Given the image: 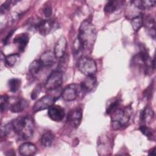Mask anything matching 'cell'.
I'll return each instance as SVG.
<instances>
[{
	"mask_svg": "<svg viewBox=\"0 0 156 156\" xmlns=\"http://www.w3.org/2000/svg\"><path fill=\"white\" fill-rule=\"evenodd\" d=\"M77 38L83 49L90 51L93 49L96 39V30L90 21L86 20L81 23Z\"/></svg>",
	"mask_w": 156,
	"mask_h": 156,
	"instance_id": "6da1fadb",
	"label": "cell"
},
{
	"mask_svg": "<svg viewBox=\"0 0 156 156\" xmlns=\"http://www.w3.org/2000/svg\"><path fill=\"white\" fill-rule=\"evenodd\" d=\"M11 123L14 133L21 138L29 140L32 136L34 131V121L30 116L18 117L13 119Z\"/></svg>",
	"mask_w": 156,
	"mask_h": 156,
	"instance_id": "7a4b0ae2",
	"label": "cell"
},
{
	"mask_svg": "<svg viewBox=\"0 0 156 156\" xmlns=\"http://www.w3.org/2000/svg\"><path fill=\"white\" fill-rule=\"evenodd\" d=\"M130 113L126 108H117L112 113L111 123L113 130H119L127 126L129 119Z\"/></svg>",
	"mask_w": 156,
	"mask_h": 156,
	"instance_id": "3957f363",
	"label": "cell"
},
{
	"mask_svg": "<svg viewBox=\"0 0 156 156\" xmlns=\"http://www.w3.org/2000/svg\"><path fill=\"white\" fill-rule=\"evenodd\" d=\"M77 67L79 70L85 76H94L97 71L96 62L88 57H81L77 62Z\"/></svg>",
	"mask_w": 156,
	"mask_h": 156,
	"instance_id": "277c9868",
	"label": "cell"
},
{
	"mask_svg": "<svg viewBox=\"0 0 156 156\" xmlns=\"http://www.w3.org/2000/svg\"><path fill=\"white\" fill-rule=\"evenodd\" d=\"M63 72L58 69L51 72L45 82V88L49 90H53L59 88L63 82Z\"/></svg>",
	"mask_w": 156,
	"mask_h": 156,
	"instance_id": "5b68a950",
	"label": "cell"
},
{
	"mask_svg": "<svg viewBox=\"0 0 156 156\" xmlns=\"http://www.w3.org/2000/svg\"><path fill=\"white\" fill-rule=\"evenodd\" d=\"M58 99V97L52 94H46L39 99L34 105L32 110L34 112H37L46 108H49L54 104L55 101Z\"/></svg>",
	"mask_w": 156,
	"mask_h": 156,
	"instance_id": "8992f818",
	"label": "cell"
},
{
	"mask_svg": "<svg viewBox=\"0 0 156 156\" xmlns=\"http://www.w3.org/2000/svg\"><path fill=\"white\" fill-rule=\"evenodd\" d=\"M81 90L80 84L71 83L63 89L61 93V96L66 101H72L76 99Z\"/></svg>",
	"mask_w": 156,
	"mask_h": 156,
	"instance_id": "52a82bcc",
	"label": "cell"
},
{
	"mask_svg": "<svg viewBox=\"0 0 156 156\" xmlns=\"http://www.w3.org/2000/svg\"><path fill=\"white\" fill-rule=\"evenodd\" d=\"M55 25L54 19L39 20L35 24V28L41 35H46L53 30Z\"/></svg>",
	"mask_w": 156,
	"mask_h": 156,
	"instance_id": "ba28073f",
	"label": "cell"
},
{
	"mask_svg": "<svg viewBox=\"0 0 156 156\" xmlns=\"http://www.w3.org/2000/svg\"><path fill=\"white\" fill-rule=\"evenodd\" d=\"M82 118V110L80 107H76L71 110L67 116V121L69 124L74 128L80 125Z\"/></svg>",
	"mask_w": 156,
	"mask_h": 156,
	"instance_id": "9c48e42d",
	"label": "cell"
},
{
	"mask_svg": "<svg viewBox=\"0 0 156 156\" xmlns=\"http://www.w3.org/2000/svg\"><path fill=\"white\" fill-rule=\"evenodd\" d=\"M48 115L51 120L58 122L62 121L64 118L65 110L61 106L54 104L48 108Z\"/></svg>",
	"mask_w": 156,
	"mask_h": 156,
	"instance_id": "30bf717a",
	"label": "cell"
},
{
	"mask_svg": "<svg viewBox=\"0 0 156 156\" xmlns=\"http://www.w3.org/2000/svg\"><path fill=\"white\" fill-rule=\"evenodd\" d=\"M141 11L142 9L140 7V1H133L130 2V4L126 9V16L128 19L132 20L141 15Z\"/></svg>",
	"mask_w": 156,
	"mask_h": 156,
	"instance_id": "8fae6325",
	"label": "cell"
},
{
	"mask_svg": "<svg viewBox=\"0 0 156 156\" xmlns=\"http://www.w3.org/2000/svg\"><path fill=\"white\" fill-rule=\"evenodd\" d=\"M67 47V41L65 37L62 36L57 41L54 48V53L57 58H60L65 54Z\"/></svg>",
	"mask_w": 156,
	"mask_h": 156,
	"instance_id": "7c38bea8",
	"label": "cell"
},
{
	"mask_svg": "<svg viewBox=\"0 0 156 156\" xmlns=\"http://www.w3.org/2000/svg\"><path fill=\"white\" fill-rule=\"evenodd\" d=\"M143 25L146 33L153 39H155V22L154 18L151 15H147L145 18L143 17Z\"/></svg>",
	"mask_w": 156,
	"mask_h": 156,
	"instance_id": "4fadbf2b",
	"label": "cell"
},
{
	"mask_svg": "<svg viewBox=\"0 0 156 156\" xmlns=\"http://www.w3.org/2000/svg\"><path fill=\"white\" fill-rule=\"evenodd\" d=\"M82 91L90 92L93 90L97 85V79L94 76H87L80 83Z\"/></svg>",
	"mask_w": 156,
	"mask_h": 156,
	"instance_id": "5bb4252c",
	"label": "cell"
},
{
	"mask_svg": "<svg viewBox=\"0 0 156 156\" xmlns=\"http://www.w3.org/2000/svg\"><path fill=\"white\" fill-rule=\"evenodd\" d=\"M29 41V36L27 33H21L16 35L13 39V43L15 44L19 51L23 52Z\"/></svg>",
	"mask_w": 156,
	"mask_h": 156,
	"instance_id": "9a60e30c",
	"label": "cell"
},
{
	"mask_svg": "<svg viewBox=\"0 0 156 156\" xmlns=\"http://www.w3.org/2000/svg\"><path fill=\"white\" fill-rule=\"evenodd\" d=\"M19 153L23 156H31L34 155L37 152L35 145L30 142H26L21 144L18 148Z\"/></svg>",
	"mask_w": 156,
	"mask_h": 156,
	"instance_id": "2e32d148",
	"label": "cell"
},
{
	"mask_svg": "<svg viewBox=\"0 0 156 156\" xmlns=\"http://www.w3.org/2000/svg\"><path fill=\"white\" fill-rule=\"evenodd\" d=\"M57 58L54 52L51 51H46L40 56L39 60L43 67H48L52 66Z\"/></svg>",
	"mask_w": 156,
	"mask_h": 156,
	"instance_id": "e0dca14e",
	"label": "cell"
},
{
	"mask_svg": "<svg viewBox=\"0 0 156 156\" xmlns=\"http://www.w3.org/2000/svg\"><path fill=\"white\" fill-rule=\"evenodd\" d=\"M154 113L152 108L146 106L141 112L140 121L143 125H146L152 122L154 118Z\"/></svg>",
	"mask_w": 156,
	"mask_h": 156,
	"instance_id": "ac0fdd59",
	"label": "cell"
},
{
	"mask_svg": "<svg viewBox=\"0 0 156 156\" xmlns=\"http://www.w3.org/2000/svg\"><path fill=\"white\" fill-rule=\"evenodd\" d=\"M29 105V102L26 99H20L13 103L10 107V110L12 113H16L24 111Z\"/></svg>",
	"mask_w": 156,
	"mask_h": 156,
	"instance_id": "d6986e66",
	"label": "cell"
},
{
	"mask_svg": "<svg viewBox=\"0 0 156 156\" xmlns=\"http://www.w3.org/2000/svg\"><path fill=\"white\" fill-rule=\"evenodd\" d=\"M121 1H109L104 6V12L106 13H111L118 10L122 4Z\"/></svg>",
	"mask_w": 156,
	"mask_h": 156,
	"instance_id": "ffe728a7",
	"label": "cell"
},
{
	"mask_svg": "<svg viewBox=\"0 0 156 156\" xmlns=\"http://www.w3.org/2000/svg\"><path fill=\"white\" fill-rule=\"evenodd\" d=\"M43 68L40 60H34L30 63L29 66V72L32 76H35Z\"/></svg>",
	"mask_w": 156,
	"mask_h": 156,
	"instance_id": "44dd1931",
	"label": "cell"
},
{
	"mask_svg": "<svg viewBox=\"0 0 156 156\" xmlns=\"http://www.w3.org/2000/svg\"><path fill=\"white\" fill-rule=\"evenodd\" d=\"M54 139V135L52 133L46 132L42 135L40 139V142L42 146L48 147H51V145L52 144Z\"/></svg>",
	"mask_w": 156,
	"mask_h": 156,
	"instance_id": "7402d4cb",
	"label": "cell"
},
{
	"mask_svg": "<svg viewBox=\"0 0 156 156\" xmlns=\"http://www.w3.org/2000/svg\"><path fill=\"white\" fill-rule=\"evenodd\" d=\"M21 81L18 78H12L8 81V87L9 90L12 93L17 91L21 87Z\"/></svg>",
	"mask_w": 156,
	"mask_h": 156,
	"instance_id": "603a6c76",
	"label": "cell"
},
{
	"mask_svg": "<svg viewBox=\"0 0 156 156\" xmlns=\"http://www.w3.org/2000/svg\"><path fill=\"white\" fill-rule=\"evenodd\" d=\"M20 58V54L17 53L11 54L4 56V63L8 66H13L17 62Z\"/></svg>",
	"mask_w": 156,
	"mask_h": 156,
	"instance_id": "cb8c5ba5",
	"label": "cell"
},
{
	"mask_svg": "<svg viewBox=\"0 0 156 156\" xmlns=\"http://www.w3.org/2000/svg\"><path fill=\"white\" fill-rule=\"evenodd\" d=\"M130 20L132 28L135 32H137L143 25V16L142 14L132 18Z\"/></svg>",
	"mask_w": 156,
	"mask_h": 156,
	"instance_id": "d4e9b609",
	"label": "cell"
},
{
	"mask_svg": "<svg viewBox=\"0 0 156 156\" xmlns=\"http://www.w3.org/2000/svg\"><path fill=\"white\" fill-rule=\"evenodd\" d=\"M139 130L141 131V132L144 135L146 136H147L149 139H152V138L154 136V130L152 129L147 127L146 125H141L139 127Z\"/></svg>",
	"mask_w": 156,
	"mask_h": 156,
	"instance_id": "484cf974",
	"label": "cell"
},
{
	"mask_svg": "<svg viewBox=\"0 0 156 156\" xmlns=\"http://www.w3.org/2000/svg\"><path fill=\"white\" fill-rule=\"evenodd\" d=\"M59 61V63L58 65V68L57 69L62 71L63 73L64 70L66 68L67 66V64H68V56L67 55L65 54L62 57H61Z\"/></svg>",
	"mask_w": 156,
	"mask_h": 156,
	"instance_id": "4316f807",
	"label": "cell"
},
{
	"mask_svg": "<svg viewBox=\"0 0 156 156\" xmlns=\"http://www.w3.org/2000/svg\"><path fill=\"white\" fill-rule=\"evenodd\" d=\"M9 96L6 94L2 95L1 96V104H0V108L1 112L5 111L9 106Z\"/></svg>",
	"mask_w": 156,
	"mask_h": 156,
	"instance_id": "83f0119b",
	"label": "cell"
},
{
	"mask_svg": "<svg viewBox=\"0 0 156 156\" xmlns=\"http://www.w3.org/2000/svg\"><path fill=\"white\" fill-rule=\"evenodd\" d=\"M155 1H140V7L142 10L152 8L155 6Z\"/></svg>",
	"mask_w": 156,
	"mask_h": 156,
	"instance_id": "f1b7e54d",
	"label": "cell"
},
{
	"mask_svg": "<svg viewBox=\"0 0 156 156\" xmlns=\"http://www.w3.org/2000/svg\"><path fill=\"white\" fill-rule=\"evenodd\" d=\"M119 104H120V101L118 99H116V100L114 101L107 108L106 113L108 114V115L112 114L115 110H116L118 108Z\"/></svg>",
	"mask_w": 156,
	"mask_h": 156,
	"instance_id": "f546056e",
	"label": "cell"
},
{
	"mask_svg": "<svg viewBox=\"0 0 156 156\" xmlns=\"http://www.w3.org/2000/svg\"><path fill=\"white\" fill-rule=\"evenodd\" d=\"M17 2V1H7L4 3H3L1 5V13H5L6 11H7L13 5V4Z\"/></svg>",
	"mask_w": 156,
	"mask_h": 156,
	"instance_id": "4dcf8cb0",
	"label": "cell"
},
{
	"mask_svg": "<svg viewBox=\"0 0 156 156\" xmlns=\"http://www.w3.org/2000/svg\"><path fill=\"white\" fill-rule=\"evenodd\" d=\"M43 12L46 17L49 18L52 15V8L51 5L45 6L43 10Z\"/></svg>",
	"mask_w": 156,
	"mask_h": 156,
	"instance_id": "1f68e13d",
	"label": "cell"
},
{
	"mask_svg": "<svg viewBox=\"0 0 156 156\" xmlns=\"http://www.w3.org/2000/svg\"><path fill=\"white\" fill-rule=\"evenodd\" d=\"M40 90H41V88H40V85L37 86L34 88V90H33V91L31 93V98L32 99H35L37 98L38 95L40 94Z\"/></svg>",
	"mask_w": 156,
	"mask_h": 156,
	"instance_id": "d6a6232c",
	"label": "cell"
},
{
	"mask_svg": "<svg viewBox=\"0 0 156 156\" xmlns=\"http://www.w3.org/2000/svg\"><path fill=\"white\" fill-rule=\"evenodd\" d=\"M14 31H15V29H13V30H12L11 31H10V32L8 33V34L7 35V36L4 38V40H3V43H4V44H6V43H7V41H8V40L10 39V38L11 37V36L13 35Z\"/></svg>",
	"mask_w": 156,
	"mask_h": 156,
	"instance_id": "836d02e7",
	"label": "cell"
},
{
	"mask_svg": "<svg viewBox=\"0 0 156 156\" xmlns=\"http://www.w3.org/2000/svg\"><path fill=\"white\" fill-rule=\"evenodd\" d=\"M149 155H156V153H155V148L154 147L152 148L151 150H150V151L149 152Z\"/></svg>",
	"mask_w": 156,
	"mask_h": 156,
	"instance_id": "e575fe53",
	"label": "cell"
}]
</instances>
